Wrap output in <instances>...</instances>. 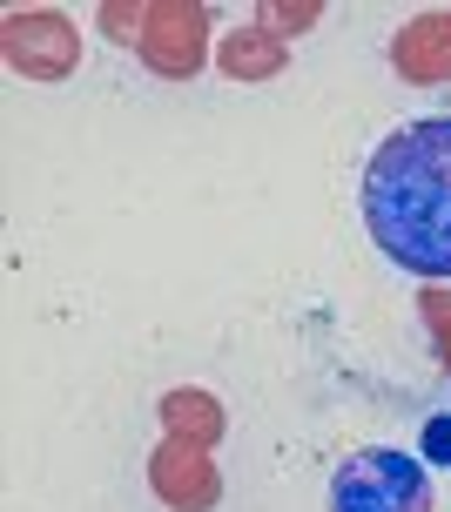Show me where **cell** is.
<instances>
[{
    "instance_id": "obj_1",
    "label": "cell",
    "mask_w": 451,
    "mask_h": 512,
    "mask_svg": "<svg viewBox=\"0 0 451 512\" xmlns=\"http://www.w3.org/2000/svg\"><path fill=\"white\" fill-rule=\"evenodd\" d=\"M364 230L398 270L451 277V115L391 128L364 162Z\"/></svg>"
},
{
    "instance_id": "obj_2",
    "label": "cell",
    "mask_w": 451,
    "mask_h": 512,
    "mask_svg": "<svg viewBox=\"0 0 451 512\" xmlns=\"http://www.w3.org/2000/svg\"><path fill=\"white\" fill-rule=\"evenodd\" d=\"M330 512H431V465L398 445L351 452L330 479Z\"/></svg>"
},
{
    "instance_id": "obj_3",
    "label": "cell",
    "mask_w": 451,
    "mask_h": 512,
    "mask_svg": "<svg viewBox=\"0 0 451 512\" xmlns=\"http://www.w3.org/2000/svg\"><path fill=\"white\" fill-rule=\"evenodd\" d=\"M418 459H425V465H451V411L425 425V445H418Z\"/></svg>"
}]
</instances>
